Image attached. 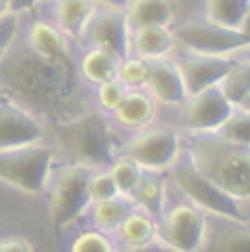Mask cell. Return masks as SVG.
<instances>
[{
    "instance_id": "6da1fadb",
    "label": "cell",
    "mask_w": 250,
    "mask_h": 252,
    "mask_svg": "<svg viewBox=\"0 0 250 252\" xmlns=\"http://www.w3.org/2000/svg\"><path fill=\"white\" fill-rule=\"evenodd\" d=\"M0 89L11 91L32 112L63 116L78 97V72L69 57H44L26 44L0 59Z\"/></svg>"
},
{
    "instance_id": "7a4b0ae2",
    "label": "cell",
    "mask_w": 250,
    "mask_h": 252,
    "mask_svg": "<svg viewBox=\"0 0 250 252\" xmlns=\"http://www.w3.org/2000/svg\"><path fill=\"white\" fill-rule=\"evenodd\" d=\"M193 168L225 193L242 202L250 193V156L248 147L225 143L215 135H196L189 147Z\"/></svg>"
},
{
    "instance_id": "3957f363",
    "label": "cell",
    "mask_w": 250,
    "mask_h": 252,
    "mask_svg": "<svg viewBox=\"0 0 250 252\" xmlns=\"http://www.w3.org/2000/svg\"><path fill=\"white\" fill-rule=\"evenodd\" d=\"M57 141L63 152L82 168H105L114 158L112 130L103 114L87 112L57 124Z\"/></svg>"
},
{
    "instance_id": "277c9868",
    "label": "cell",
    "mask_w": 250,
    "mask_h": 252,
    "mask_svg": "<svg viewBox=\"0 0 250 252\" xmlns=\"http://www.w3.org/2000/svg\"><path fill=\"white\" fill-rule=\"evenodd\" d=\"M173 179L177 187L181 189V193L187 198V202L193 204L198 210L208 212L213 217L238 220V223H246V212L242 210V200L233 198V195L225 193L223 189H219L215 183H210L200 172L193 168L189 158H179L173 164Z\"/></svg>"
},
{
    "instance_id": "5b68a950",
    "label": "cell",
    "mask_w": 250,
    "mask_h": 252,
    "mask_svg": "<svg viewBox=\"0 0 250 252\" xmlns=\"http://www.w3.org/2000/svg\"><path fill=\"white\" fill-rule=\"evenodd\" d=\"M91 170L78 164L61 166L49 177V212L55 229H63L82 215L91 204L89 198Z\"/></svg>"
},
{
    "instance_id": "8992f818",
    "label": "cell",
    "mask_w": 250,
    "mask_h": 252,
    "mask_svg": "<svg viewBox=\"0 0 250 252\" xmlns=\"http://www.w3.org/2000/svg\"><path fill=\"white\" fill-rule=\"evenodd\" d=\"M53 160L55 152L42 145L0 152V181L26 193H40L49 183Z\"/></svg>"
},
{
    "instance_id": "52a82bcc",
    "label": "cell",
    "mask_w": 250,
    "mask_h": 252,
    "mask_svg": "<svg viewBox=\"0 0 250 252\" xmlns=\"http://www.w3.org/2000/svg\"><path fill=\"white\" fill-rule=\"evenodd\" d=\"M122 156L147 172H158L170 168L179 160L181 141L177 132L166 126H150V128H141L124 143Z\"/></svg>"
},
{
    "instance_id": "ba28073f",
    "label": "cell",
    "mask_w": 250,
    "mask_h": 252,
    "mask_svg": "<svg viewBox=\"0 0 250 252\" xmlns=\"http://www.w3.org/2000/svg\"><path fill=\"white\" fill-rule=\"evenodd\" d=\"M204 212L189 202H179L158 217L156 238L173 252H198L204 240Z\"/></svg>"
},
{
    "instance_id": "9c48e42d",
    "label": "cell",
    "mask_w": 250,
    "mask_h": 252,
    "mask_svg": "<svg viewBox=\"0 0 250 252\" xmlns=\"http://www.w3.org/2000/svg\"><path fill=\"white\" fill-rule=\"evenodd\" d=\"M170 34L173 40L181 42L191 55H206V57H227L240 49H246L250 42L246 32L225 30L210 21H187Z\"/></svg>"
},
{
    "instance_id": "30bf717a",
    "label": "cell",
    "mask_w": 250,
    "mask_h": 252,
    "mask_svg": "<svg viewBox=\"0 0 250 252\" xmlns=\"http://www.w3.org/2000/svg\"><path fill=\"white\" fill-rule=\"evenodd\" d=\"M82 42L89 49L105 51L116 59L128 57L130 34L124 11L118 9H99L91 15L87 26L82 30Z\"/></svg>"
},
{
    "instance_id": "8fae6325",
    "label": "cell",
    "mask_w": 250,
    "mask_h": 252,
    "mask_svg": "<svg viewBox=\"0 0 250 252\" xmlns=\"http://www.w3.org/2000/svg\"><path fill=\"white\" fill-rule=\"evenodd\" d=\"M181 105V126L193 135H213L233 112L217 86L189 94Z\"/></svg>"
},
{
    "instance_id": "7c38bea8",
    "label": "cell",
    "mask_w": 250,
    "mask_h": 252,
    "mask_svg": "<svg viewBox=\"0 0 250 252\" xmlns=\"http://www.w3.org/2000/svg\"><path fill=\"white\" fill-rule=\"evenodd\" d=\"M42 137V124L32 112L13 103H0V152L36 145Z\"/></svg>"
},
{
    "instance_id": "4fadbf2b",
    "label": "cell",
    "mask_w": 250,
    "mask_h": 252,
    "mask_svg": "<svg viewBox=\"0 0 250 252\" xmlns=\"http://www.w3.org/2000/svg\"><path fill=\"white\" fill-rule=\"evenodd\" d=\"M233 63L236 61L229 57H206V55L187 53L185 57L177 63L181 78H183L187 97L217 86L223 80V76L231 69Z\"/></svg>"
},
{
    "instance_id": "5bb4252c",
    "label": "cell",
    "mask_w": 250,
    "mask_h": 252,
    "mask_svg": "<svg viewBox=\"0 0 250 252\" xmlns=\"http://www.w3.org/2000/svg\"><path fill=\"white\" fill-rule=\"evenodd\" d=\"M198 252H250L246 223L210 217L204 223V240Z\"/></svg>"
},
{
    "instance_id": "9a60e30c",
    "label": "cell",
    "mask_w": 250,
    "mask_h": 252,
    "mask_svg": "<svg viewBox=\"0 0 250 252\" xmlns=\"http://www.w3.org/2000/svg\"><path fill=\"white\" fill-rule=\"evenodd\" d=\"M145 86L150 91L152 99H158L160 103H166V105H181L187 99L183 78L177 63L166 59L150 61V72H147Z\"/></svg>"
},
{
    "instance_id": "2e32d148",
    "label": "cell",
    "mask_w": 250,
    "mask_h": 252,
    "mask_svg": "<svg viewBox=\"0 0 250 252\" xmlns=\"http://www.w3.org/2000/svg\"><path fill=\"white\" fill-rule=\"evenodd\" d=\"M126 23L128 30L162 26L166 28L173 21V0H130L126 4Z\"/></svg>"
},
{
    "instance_id": "e0dca14e",
    "label": "cell",
    "mask_w": 250,
    "mask_h": 252,
    "mask_svg": "<svg viewBox=\"0 0 250 252\" xmlns=\"http://www.w3.org/2000/svg\"><path fill=\"white\" fill-rule=\"evenodd\" d=\"M135 57L145 61L164 59L173 49V34L168 28L162 26H150V28H139L132 30L130 42Z\"/></svg>"
},
{
    "instance_id": "ac0fdd59",
    "label": "cell",
    "mask_w": 250,
    "mask_h": 252,
    "mask_svg": "<svg viewBox=\"0 0 250 252\" xmlns=\"http://www.w3.org/2000/svg\"><path fill=\"white\" fill-rule=\"evenodd\" d=\"M114 118L126 128H145L154 118V101L141 91H128L114 109Z\"/></svg>"
},
{
    "instance_id": "d6986e66",
    "label": "cell",
    "mask_w": 250,
    "mask_h": 252,
    "mask_svg": "<svg viewBox=\"0 0 250 252\" xmlns=\"http://www.w3.org/2000/svg\"><path fill=\"white\" fill-rule=\"evenodd\" d=\"M93 13H95L93 0H55V19L59 30L67 36H80Z\"/></svg>"
},
{
    "instance_id": "ffe728a7",
    "label": "cell",
    "mask_w": 250,
    "mask_h": 252,
    "mask_svg": "<svg viewBox=\"0 0 250 252\" xmlns=\"http://www.w3.org/2000/svg\"><path fill=\"white\" fill-rule=\"evenodd\" d=\"M204 4H206V21L225 30L244 32L242 28H244L250 11L248 0H204Z\"/></svg>"
},
{
    "instance_id": "44dd1931",
    "label": "cell",
    "mask_w": 250,
    "mask_h": 252,
    "mask_svg": "<svg viewBox=\"0 0 250 252\" xmlns=\"http://www.w3.org/2000/svg\"><path fill=\"white\" fill-rule=\"evenodd\" d=\"M217 89L221 91L225 101L233 109H242L248 112L250 105V72L246 63H233L231 69L223 76V80L217 84Z\"/></svg>"
},
{
    "instance_id": "7402d4cb",
    "label": "cell",
    "mask_w": 250,
    "mask_h": 252,
    "mask_svg": "<svg viewBox=\"0 0 250 252\" xmlns=\"http://www.w3.org/2000/svg\"><path fill=\"white\" fill-rule=\"evenodd\" d=\"M128 200L135 202L147 217H160L164 210V181L156 172H141Z\"/></svg>"
},
{
    "instance_id": "603a6c76",
    "label": "cell",
    "mask_w": 250,
    "mask_h": 252,
    "mask_svg": "<svg viewBox=\"0 0 250 252\" xmlns=\"http://www.w3.org/2000/svg\"><path fill=\"white\" fill-rule=\"evenodd\" d=\"M28 46L32 51H36L38 55H44V57H53V59L67 57L63 34L46 21H36L30 26Z\"/></svg>"
},
{
    "instance_id": "cb8c5ba5",
    "label": "cell",
    "mask_w": 250,
    "mask_h": 252,
    "mask_svg": "<svg viewBox=\"0 0 250 252\" xmlns=\"http://www.w3.org/2000/svg\"><path fill=\"white\" fill-rule=\"evenodd\" d=\"M80 74L91 84H103L109 80H116L118 74V59L105 51L89 49L80 59Z\"/></svg>"
},
{
    "instance_id": "d4e9b609",
    "label": "cell",
    "mask_w": 250,
    "mask_h": 252,
    "mask_svg": "<svg viewBox=\"0 0 250 252\" xmlns=\"http://www.w3.org/2000/svg\"><path fill=\"white\" fill-rule=\"evenodd\" d=\"M118 238L124 246H141V244L154 242L156 238V225L152 217L145 212H128L124 220L118 225Z\"/></svg>"
},
{
    "instance_id": "484cf974",
    "label": "cell",
    "mask_w": 250,
    "mask_h": 252,
    "mask_svg": "<svg viewBox=\"0 0 250 252\" xmlns=\"http://www.w3.org/2000/svg\"><path fill=\"white\" fill-rule=\"evenodd\" d=\"M130 208H132V202L126 195H116V198L97 202L93 204V223L97 225L99 231L118 229V225L130 212Z\"/></svg>"
},
{
    "instance_id": "4316f807",
    "label": "cell",
    "mask_w": 250,
    "mask_h": 252,
    "mask_svg": "<svg viewBox=\"0 0 250 252\" xmlns=\"http://www.w3.org/2000/svg\"><path fill=\"white\" fill-rule=\"evenodd\" d=\"M215 137H219L225 143L238 145V147H248L250 143V120H248V112L242 109H233L231 116L225 120L221 126L213 132Z\"/></svg>"
},
{
    "instance_id": "83f0119b",
    "label": "cell",
    "mask_w": 250,
    "mask_h": 252,
    "mask_svg": "<svg viewBox=\"0 0 250 252\" xmlns=\"http://www.w3.org/2000/svg\"><path fill=\"white\" fill-rule=\"evenodd\" d=\"M147 72H150V61L139 59V57H124L118 61V74H116V80H118L124 89H139V86H145L147 80Z\"/></svg>"
},
{
    "instance_id": "f1b7e54d",
    "label": "cell",
    "mask_w": 250,
    "mask_h": 252,
    "mask_svg": "<svg viewBox=\"0 0 250 252\" xmlns=\"http://www.w3.org/2000/svg\"><path fill=\"white\" fill-rule=\"evenodd\" d=\"M109 175H112L116 189H118L120 195H130V191L135 189L139 177H141V168L137 166L135 162H130L128 158H118L109 164Z\"/></svg>"
},
{
    "instance_id": "f546056e",
    "label": "cell",
    "mask_w": 250,
    "mask_h": 252,
    "mask_svg": "<svg viewBox=\"0 0 250 252\" xmlns=\"http://www.w3.org/2000/svg\"><path fill=\"white\" fill-rule=\"evenodd\" d=\"M118 189H116V183L112 175L107 172H91V179H89V198H91V204H97V202H103V200H109V198H116Z\"/></svg>"
},
{
    "instance_id": "4dcf8cb0",
    "label": "cell",
    "mask_w": 250,
    "mask_h": 252,
    "mask_svg": "<svg viewBox=\"0 0 250 252\" xmlns=\"http://www.w3.org/2000/svg\"><path fill=\"white\" fill-rule=\"evenodd\" d=\"M69 252H116L103 231H84L72 242Z\"/></svg>"
},
{
    "instance_id": "1f68e13d",
    "label": "cell",
    "mask_w": 250,
    "mask_h": 252,
    "mask_svg": "<svg viewBox=\"0 0 250 252\" xmlns=\"http://www.w3.org/2000/svg\"><path fill=\"white\" fill-rule=\"evenodd\" d=\"M124 94H126V89H124L118 80H109V82H103L97 86V101L107 112H114V109L120 105Z\"/></svg>"
},
{
    "instance_id": "d6a6232c",
    "label": "cell",
    "mask_w": 250,
    "mask_h": 252,
    "mask_svg": "<svg viewBox=\"0 0 250 252\" xmlns=\"http://www.w3.org/2000/svg\"><path fill=\"white\" fill-rule=\"evenodd\" d=\"M17 30H19V17L15 13H6L0 17V59H2L13 46Z\"/></svg>"
},
{
    "instance_id": "836d02e7",
    "label": "cell",
    "mask_w": 250,
    "mask_h": 252,
    "mask_svg": "<svg viewBox=\"0 0 250 252\" xmlns=\"http://www.w3.org/2000/svg\"><path fill=\"white\" fill-rule=\"evenodd\" d=\"M0 252H34V248H32V244H30L28 240L13 238V240L0 242Z\"/></svg>"
},
{
    "instance_id": "e575fe53",
    "label": "cell",
    "mask_w": 250,
    "mask_h": 252,
    "mask_svg": "<svg viewBox=\"0 0 250 252\" xmlns=\"http://www.w3.org/2000/svg\"><path fill=\"white\" fill-rule=\"evenodd\" d=\"M120 252H170L166 246H162L160 242H147L141 246H124Z\"/></svg>"
},
{
    "instance_id": "d590c367",
    "label": "cell",
    "mask_w": 250,
    "mask_h": 252,
    "mask_svg": "<svg viewBox=\"0 0 250 252\" xmlns=\"http://www.w3.org/2000/svg\"><path fill=\"white\" fill-rule=\"evenodd\" d=\"M6 2H9V13L19 15L23 11H30L38 2V0H6Z\"/></svg>"
},
{
    "instance_id": "8d00e7d4",
    "label": "cell",
    "mask_w": 250,
    "mask_h": 252,
    "mask_svg": "<svg viewBox=\"0 0 250 252\" xmlns=\"http://www.w3.org/2000/svg\"><path fill=\"white\" fill-rule=\"evenodd\" d=\"M93 2H101V4H103V9H118V11H124L130 0H93Z\"/></svg>"
},
{
    "instance_id": "74e56055",
    "label": "cell",
    "mask_w": 250,
    "mask_h": 252,
    "mask_svg": "<svg viewBox=\"0 0 250 252\" xmlns=\"http://www.w3.org/2000/svg\"><path fill=\"white\" fill-rule=\"evenodd\" d=\"M6 13H9V2H6V0H0V17Z\"/></svg>"
},
{
    "instance_id": "f35d334b",
    "label": "cell",
    "mask_w": 250,
    "mask_h": 252,
    "mask_svg": "<svg viewBox=\"0 0 250 252\" xmlns=\"http://www.w3.org/2000/svg\"><path fill=\"white\" fill-rule=\"evenodd\" d=\"M2 99H4V91H2V89H0V103H4V101H2Z\"/></svg>"
},
{
    "instance_id": "ab89813d",
    "label": "cell",
    "mask_w": 250,
    "mask_h": 252,
    "mask_svg": "<svg viewBox=\"0 0 250 252\" xmlns=\"http://www.w3.org/2000/svg\"><path fill=\"white\" fill-rule=\"evenodd\" d=\"M53 2H55V0H53Z\"/></svg>"
}]
</instances>
